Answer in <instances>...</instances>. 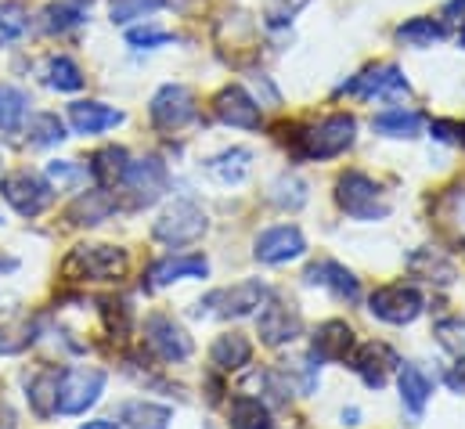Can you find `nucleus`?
Listing matches in <instances>:
<instances>
[{
    "label": "nucleus",
    "instance_id": "obj_6",
    "mask_svg": "<svg viewBox=\"0 0 465 429\" xmlns=\"http://www.w3.org/2000/svg\"><path fill=\"white\" fill-rule=\"evenodd\" d=\"M0 195L18 216H40L54 199V185L33 170H11L0 177Z\"/></svg>",
    "mask_w": 465,
    "mask_h": 429
},
{
    "label": "nucleus",
    "instance_id": "obj_24",
    "mask_svg": "<svg viewBox=\"0 0 465 429\" xmlns=\"http://www.w3.org/2000/svg\"><path fill=\"white\" fill-rule=\"evenodd\" d=\"M126 166H130V152L119 148V145H109V148H102V152L91 155V166L87 170L98 181V188H119Z\"/></svg>",
    "mask_w": 465,
    "mask_h": 429
},
{
    "label": "nucleus",
    "instance_id": "obj_17",
    "mask_svg": "<svg viewBox=\"0 0 465 429\" xmlns=\"http://www.w3.org/2000/svg\"><path fill=\"white\" fill-rule=\"evenodd\" d=\"M213 112L221 123L238 126V130H256L260 126V105L242 91V87H224L217 98H213Z\"/></svg>",
    "mask_w": 465,
    "mask_h": 429
},
{
    "label": "nucleus",
    "instance_id": "obj_40",
    "mask_svg": "<svg viewBox=\"0 0 465 429\" xmlns=\"http://www.w3.org/2000/svg\"><path fill=\"white\" fill-rule=\"evenodd\" d=\"M126 40H130L137 51H155V47L173 44V33L155 29V25H144V29H130V33H126Z\"/></svg>",
    "mask_w": 465,
    "mask_h": 429
},
{
    "label": "nucleus",
    "instance_id": "obj_1",
    "mask_svg": "<svg viewBox=\"0 0 465 429\" xmlns=\"http://www.w3.org/2000/svg\"><path fill=\"white\" fill-rule=\"evenodd\" d=\"M126 267H130V256L119 245H76L65 256L62 274L69 282H119Z\"/></svg>",
    "mask_w": 465,
    "mask_h": 429
},
{
    "label": "nucleus",
    "instance_id": "obj_19",
    "mask_svg": "<svg viewBox=\"0 0 465 429\" xmlns=\"http://www.w3.org/2000/svg\"><path fill=\"white\" fill-rule=\"evenodd\" d=\"M123 119H126V112L105 105V102H76V105H69V123H73V130L84 134V137L105 134V130L119 126Z\"/></svg>",
    "mask_w": 465,
    "mask_h": 429
},
{
    "label": "nucleus",
    "instance_id": "obj_8",
    "mask_svg": "<svg viewBox=\"0 0 465 429\" xmlns=\"http://www.w3.org/2000/svg\"><path fill=\"white\" fill-rule=\"evenodd\" d=\"M368 311L386 324H411L426 311V300L411 282H390L368 296Z\"/></svg>",
    "mask_w": 465,
    "mask_h": 429
},
{
    "label": "nucleus",
    "instance_id": "obj_46",
    "mask_svg": "<svg viewBox=\"0 0 465 429\" xmlns=\"http://www.w3.org/2000/svg\"><path fill=\"white\" fill-rule=\"evenodd\" d=\"M84 429H116V426H113L109 419H98V423H87V426H84Z\"/></svg>",
    "mask_w": 465,
    "mask_h": 429
},
{
    "label": "nucleus",
    "instance_id": "obj_4",
    "mask_svg": "<svg viewBox=\"0 0 465 429\" xmlns=\"http://www.w3.org/2000/svg\"><path fill=\"white\" fill-rule=\"evenodd\" d=\"M340 95L361 98V102H401V98L411 95V84H408V76L397 65L379 62V65H368L353 80H347L340 87Z\"/></svg>",
    "mask_w": 465,
    "mask_h": 429
},
{
    "label": "nucleus",
    "instance_id": "obj_35",
    "mask_svg": "<svg viewBox=\"0 0 465 429\" xmlns=\"http://www.w3.org/2000/svg\"><path fill=\"white\" fill-rule=\"evenodd\" d=\"M267 199H271L278 210H300V206H307V181H300V177H292V174H282V177L271 185Z\"/></svg>",
    "mask_w": 465,
    "mask_h": 429
},
{
    "label": "nucleus",
    "instance_id": "obj_7",
    "mask_svg": "<svg viewBox=\"0 0 465 429\" xmlns=\"http://www.w3.org/2000/svg\"><path fill=\"white\" fill-rule=\"evenodd\" d=\"M267 300H271V289L260 278H249V282H238V285H228V289H213L210 296H203L199 314L245 318V314H256Z\"/></svg>",
    "mask_w": 465,
    "mask_h": 429
},
{
    "label": "nucleus",
    "instance_id": "obj_31",
    "mask_svg": "<svg viewBox=\"0 0 465 429\" xmlns=\"http://www.w3.org/2000/svg\"><path fill=\"white\" fill-rule=\"evenodd\" d=\"M25 112H29L25 91L15 87V84H0V130L4 134H18L25 126Z\"/></svg>",
    "mask_w": 465,
    "mask_h": 429
},
{
    "label": "nucleus",
    "instance_id": "obj_26",
    "mask_svg": "<svg viewBox=\"0 0 465 429\" xmlns=\"http://www.w3.org/2000/svg\"><path fill=\"white\" fill-rule=\"evenodd\" d=\"M119 423L126 429H170L173 412L166 404H152V401H126L119 408Z\"/></svg>",
    "mask_w": 465,
    "mask_h": 429
},
{
    "label": "nucleus",
    "instance_id": "obj_47",
    "mask_svg": "<svg viewBox=\"0 0 465 429\" xmlns=\"http://www.w3.org/2000/svg\"><path fill=\"white\" fill-rule=\"evenodd\" d=\"M459 44L465 47V25H462V33H459Z\"/></svg>",
    "mask_w": 465,
    "mask_h": 429
},
{
    "label": "nucleus",
    "instance_id": "obj_12",
    "mask_svg": "<svg viewBox=\"0 0 465 429\" xmlns=\"http://www.w3.org/2000/svg\"><path fill=\"white\" fill-rule=\"evenodd\" d=\"M148 115L159 130H181L195 119V95L184 84H163L148 102Z\"/></svg>",
    "mask_w": 465,
    "mask_h": 429
},
{
    "label": "nucleus",
    "instance_id": "obj_32",
    "mask_svg": "<svg viewBox=\"0 0 465 429\" xmlns=\"http://www.w3.org/2000/svg\"><path fill=\"white\" fill-rule=\"evenodd\" d=\"M444 36H448V29H444V22H437V18H411V22L397 25V40L408 44V47H433V44H440Z\"/></svg>",
    "mask_w": 465,
    "mask_h": 429
},
{
    "label": "nucleus",
    "instance_id": "obj_34",
    "mask_svg": "<svg viewBox=\"0 0 465 429\" xmlns=\"http://www.w3.org/2000/svg\"><path fill=\"white\" fill-rule=\"evenodd\" d=\"M25 137H29V145H36V148H47V145H58V141H65L69 134H65V123H62L54 112H40V115H33V119H29V126H25Z\"/></svg>",
    "mask_w": 465,
    "mask_h": 429
},
{
    "label": "nucleus",
    "instance_id": "obj_37",
    "mask_svg": "<svg viewBox=\"0 0 465 429\" xmlns=\"http://www.w3.org/2000/svg\"><path fill=\"white\" fill-rule=\"evenodd\" d=\"M163 0H113V22L126 25V22H137V18H148L152 11H159Z\"/></svg>",
    "mask_w": 465,
    "mask_h": 429
},
{
    "label": "nucleus",
    "instance_id": "obj_29",
    "mask_svg": "<svg viewBox=\"0 0 465 429\" xmlns=\"http://www.w3.org/2000/svg\"><path fill=\"white\" fill-rule=\"evenodd\" d=\"M232 429H274L271 412L260 397L252 394H234L232 397Z\"/></svg>",
    "mask_w": 465,
    "mask_h": 429
},
{
    "label": "nucleus",
    "instance_id": "obj_30",
    "mask_svg": "<svg viewBox=\"0 0 465 429\" xmlns=\"http://www.w3.org/2000/svg\"><path fill=\"white\" fill-rule=\"evenodd\" d=\"M371 130L382 134V137H419L422 115L419 112H404V108H390V112H379L371 119Z\"/></svg>",
    "mask_w": 465,
    "mask_h": 429
},
{
    "label": "nucleus",
    "instance_id": "obj_10",
    "mask_svg": "<svg viewBox=\"0 0 465 429\" xmlns=\"http://www.w3.org/2000/svg\"><path fill=\"white\" fill-rule=\"evenodd\" d=\"M102 390H105L102 368H69L58 379V412L62 415H84L87 408L98 404Z\"/></svg>",
    "mask_w": 465,
    "mask_h": 429
},
{
    "label": "nucleus",
    "instance_id": "obj_33",
    "mask_svg": "<svg viewBox=\"0 0 465 429\" xmlns=\"http://www.w3.org/2000/svg\"><path fill=\"white\" fill-rule=\"evenodd\" d=\"M47 87H54V91H62V95H73V91L84 87V69H80L69 55H54V58L47 62Z\"/></svg>",
    "mask_w": 465,
    "mask_h": 429
},
{
    "label": "nucleus",
    "instance_id": "obj_14",
    "mask_svg": "<svg viewBox=\"0 0 465 429\" xmlns=\"http://www.w3.org/2000/svg\"><path fill=\"white\" fill-rule=\"evenodd\" d=\"M303 332V318L292 304H263L260 307V343L285 346Z\"/></svg>",
    "mask_w": 465,
    "mask_h": 429
},
{
    "label": "nucleus",
    "instance_id": "obj_9",
    "mask_svg": "<svg viewBox=\"0 0 465 429\" xmlns=\"http://www.w3.org/2000/svg\"><path fill=\"white\" fill-rule=\"evenodd\" d=\"M206 214L192 203V199H177L173 206H166L159 220L152 224V234L163 242V245H192L206 234Z\"/></svg>",
    "mask_w": 465,
    "mask_h": 429
},
{
    "label": "nucleus",
    "instance_id": "obj_13",
    "mask_svg": "<svg viewBox=\"0 0 465 429\" xmlns=\"http://www.w3.org/2000/svg\"><path fill=\"white\" fill-rule=\"evenodd\" d=\"M252 253L260 264H289V260H300L307 253V238L296 224H278L256 238Z\"/></svg>",
    "mask_w": 465,
    "mask_h": 429
},
{
    "label": "nucleus",
    "instance_id": "obj_22",
    "mask_svg": "<svg viewBox=\"0 0 465 429\" xmlns=\"http://www.w3.org/2000/svg\"><path fill=\"white\" fill-rule=\"evenodd\" d=\"M397 386H401L404 408H408L411 415H422V408H426V401H430V394H433L430 375H426L419 364L404 361V364H401V375H397Z\"/></svg>",
    "mask_w": 465,
    "mask_h": 429
},
{
    "label": "nucleus",
    "instance_id": "obj_42",
    "mask_svg": "<svg viewBox=\"0 0 465 429\" xmlns=\"http://www.w3.org/2000/svg\"><path fill=\"white\" fill-rule=\"evenodd\" d=\"M102 314H105L109 332H119V335L130 332V304L126 300H102Z\"/></svg>",
    "mask_w": 465,
    "mask_h": 429
},
{
    "label": "nucleus",
    "instance_id": "obj_36",
    "mask_svg": "<svg viewBox=\"0 0 465 429\" xmlns=\"http://www.w3.org/2000/svg\"><path fill=\"white\" fill-rule=\"evenodd\" d=\"M437 339H440V346L459 361V368L465 372V322L462 318H448V322L437 324ZM462 383H465V375H462ZM462 383H459V386H462Z\"/></svg>",
    "mask_w": 465,
    "mask_h": 429
},
{
    "label": "nucleus",
    "instance_id": "obj_20",
    "mask_svg": "<svg viewBox=\"0 0 465 429\" xmlns=\"http://www.w3.org/2000/svg\"><path fill=\"white\" fill-rule=\"evenodd\" d=\"M357 339L347 322H325L314 332V357L318 361H350Z\"/></svg>",
    "mask_w": 465,
    "mask_h": 429
},
{
    "label": "nucleus",
    "instance_id": "obj_5",
    "mask_svg": "<svg viewBox=\"0 0 465 429\" xmlns=\"http://www.w3.org/2000/svg\"><path fill=\"white\" fill-rule=\"evenodd\" d=\"M336 203L353 220H382L390 214V203L382 199V188L361 170H347L336 181Z\"/></svg>",
    "mask_w": 465,
    "mask_h": 429
},
{
    "label": "nucleus",
    "instance_id": "obj_21",
    "mask_svg": "<svg viewBox=\"0 0 465 429\" xmlns=\"http://www.w3.org/2000/svg\"><path fill=\"white\" fill-rule=\"evenodd\" d=\"M58 379H62L58 368H40L36 375L25 379V397H29V404L40 419L58 412Z\"/></svg>",
    "mask_w": 465,
    "mask_h": 429
},
{
    "label": "nucleus",
    "instance_id": "obj_11",
    "mask_svg": "<svg viewBox=\"0 0 465 429\" xmlns=\"http://www.w3.org/2000/svg\"><path fill=\"white\" fill-rule=\"evenodd\" d=\"M144 346L166 361V364H177V361H188L192 357V335L184 332V324H177L170 314H148L144 318Z\"/></svg>",
    "mask_w": 465,
    "mask_h": 429
},
{
    "label": "nucleus",
    "instance_id": "obj_28",
    "mask_svg": "<svg viewBox=\"0 0 465 429\" xmlns=\"http://www.w3.org/2000/svg\"><path fill=\"white\" fill-rule=\"evenodd\" d=\"M249 166H252V152H249V148H228V152H221V155H213V159L206 163V170H210L221 185H242L245 174H249Z\"/></svg>",
    "mask_w": 465,
    "mask_h": 429
},
{
    "label": "nucleus",
    "instance_id": "obj_3",
    "mask_svg": "<svg viewBox=\"0 0 465 429\" xmlns=\"http://www.w3.org/2000/svg\"><path fill=\"white\" fill-rule=\"evenodd\" d=\"M123 195H126V210H144L152 203H159L170 188V174H166V163L155 159V155H144V159H134L119 181Z\"/></svg>",
    "mask_w": 465,
    "mask_h": 429
},
{
    "label": "nucleus",
    "instance_id": "obj_27",
    "mask_svg": "<svg viewBox=\"0 0 465 429\" xmlns=\"http://www.w3.org/2000/svg\"><path fill=\"white\" fill-rule=\"evenodd\" d=\"M210 361L221 368V372H238L252 361V343L242 335V332H228L221 335L213 346H210Z\"/></svg>",
    "mask_w": 465,
    "mask_h": 429
},
{
    "label": "nucleus",
    "instance_id": "obj_43",
    "mask_svg": "<svg viewBox=\"0 0 465 429\" xmlns=\"http://www.w3.org/2000/svg\"><path fill=\"white\" fill-rule=\"evenodd\" d=\"M433 137L451 141V145H465V126H459V123H433Z\"/></svg>",
    "mask_w": 465,
    "mask_h": 429
},
{
    "label": "nucleus",
    "instance_id": "obj_39",
    "mask_svg": "<svg viewBox=\"0 0 465 429\" xmlns=\"http://www.w3.org/2000/svg\"><path fill=\"white\" fill-rule=\"evenodd\" d=\"M307 4L311 0H263V18H267V25H289L296 18V11Z\"/></svg>",
    "mask_w": 465,
    "mask_h": 429
},
{
    "label": "nucleus",
    "instance_id": "obj_23",
    "mask_svg": "<svg viewBox=\"0 0 465 429\" xmlns=\"http://www.w3.org/2000/svg\"><path fill=\"white\" fill-rule=\"evenodd\" d=\"M116 210H119V203L113 199V192H109V188H98V192L80 195V199L69 206V224H87V227H94V224L109 220Z\"/></svg>",
    "mask_w": 465,
    "mask_h": 429
},
{
    "label": "nucleus",
    "instance_id": "obj_25",
    "mask_svg": "<svg viewBox=\"0 0 465 429\" xmlns=\"http://www.w3.org/2000/svg\"><path fill=\"white\" fill-rule=\"evenodd\" d=\"M94 0H51L44 7V29L47 33H69L87 22Z\"/></svg>",
    "mask_w": 465,
    "mask_h": 429
},
{
    "label": "nucleus",
    "instance_id": "obj_15",
    "mask_svg": "<svg viewBox=\"0 0 465 429\" xmlns=\"http://www.w3.org/2000/svg\"><path fill=\"white\" fill-rule=\"evenodd\" d=\"M307 285H322L329 289L336 300H347V304H357L361 300V282L353 278V271H347L340 260H318L307 267Z\"/></svg>",
    "mask_w": 465,
    "mask_h": 429
},
{
    "label": "nucleus",
    "instance_id": "obj_41",
    "mask_svg": "<svg viewBox=\"0 0 465 429\" xmlns=\"http://www.w3.org/2000/svg\"><path fill=\"white\" fill-rule=\"evenodd\" d=\"M47 181L58 185V188H76V185L84 181V170H80L73 159H62V163L54 159V163L47 166Z\"/></svg>",
    "mask_w": 465,
    "mask_h": 429
},
{
    "label": "nucleus",
    "instance_id": "obj_38",
    "mask_svg": "<svg viewBox=\"0 0 465 429\" xmlns=\"http://www.w3.org/2000/svg\"><path fill=\"white\" fill-rule=\"evenodd\" d=\"M25 29H29V22H25V11H22L18 4H7V7H0V44H11V40H18Z\"/></svg>",
    "mask_w": 465,
    "mask_h": 429
},
{
    "label": "nucleus",
    "instance_id": "obj_18",
    "mask_svg": "<svg viewBox=\"0 0 465 429\" xmlns=\"http://www.w3.org/2000/svg\"><path fill=\"white\" fill-rule=\"evenodd\" d=\"M206 274H210L206 256L181 253V256H166V260H159V264L148 271L144 289H163V285H170V282H181V278H206Z\"/></svg>",
    "mask_w": 465,
    "mask_h": 429
},
{
    "label": "nucleus",
    "instance_id": "obj_16",
    "mask_svg": "<svg viewBox=\"0 0 465 429\" xmlns=\"http://www.w3.org/2000/svg\"><path fill=\"white\" fill-rule=\"evenodd\" d=\"M393 364H401L397 357H393V350L390 346H382V343H364V346H353V354H350V368L368 383V386H386V375H390V368Z\"/></svg>",
    "mask_w": 465,
    "mask_h": 429
},
{
    "label": "nucleus",
    "instance_id": "obj_44",
    "mask_svg": "<svg viewBox=\"0 0 465 429\" xmlns=\"http://www.w3.org/2000/svg\"><path fill=\"white\" fill-rule=\"evenodd\" d=\"M444 15L455 18V22H465V0H448L444 4Z\"/></svg>",
    "mask_w": 465,
    "mask_h": 429
},
{
    "label": "nucleus",
    "instance_id": "obj_45",
    "mask_svg": "<svg viewBox=\"0 0 465 429\" xmlns=\"http://www.w3.org/2000/svg\"><path fill=\"white\" fill-rule=\"evenodd\" d=\"M18 423H15V412L7 408V404H0V429H15Z\"/></svg>",
    "mask_w": 465,
    "mask_h": 429
},
{
    "label": "nucleus",
    "instance_id": "obj_2",
    "mask_svg": "<svg viewBox=\"0 0 465 429\" xmlns=\"http://www.w3.org/2000/svg\"><path fill=\"white\" fill-rule=\"evenodd\" d=\"M353 137H357V119L347 112H336L296 137V155L300 159H336L353 145Z\"/></svg>",
    "mask_w": 465,
    "mask_h": 429
}]
</instances>
